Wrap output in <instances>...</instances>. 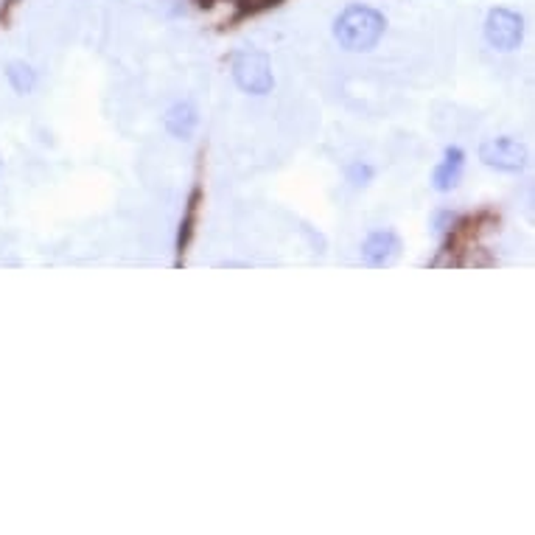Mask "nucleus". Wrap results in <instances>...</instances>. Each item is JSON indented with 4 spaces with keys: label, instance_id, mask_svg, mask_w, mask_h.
I'll return each instance as SVG.
<instances>
[{
    "label": "nucleus",
    "instance_id": "1",
    "mask_svg": "<svg viewBox=\"0 0 535 535\" xmlns=\"http://www.w3.org/2000/svg\"><path fill=\"white\" fill-rule=\"evenodd\" d=\"M384 31H387L384 14L361 4L345 6L334 20V37L345 51H373Z\"/></svg>",
    "mask_w": 535,
    "mask_h": 535
},
{
    "label": "nucleus",
    "instance_id": "2",
    "mask_svg": "<svg viewBox=\"0 0 535 535\" xmlns=\"http://www.w3.org/2000/svg\"><path fill=\"white\" fill-rule=\"evenodd\" d=\"M233 79L235 84L252 96H264L272 90V65H269V56L259 54V51H244L233 59Z\"/></svg>",
    "mask_w": 535,
    "mask_h": 535
},
{
    "label": "nucleus",
    "instance_id": "3",
    "mask_svg": "<svg viewBox=\"0 0 535 535\" xmlns=\"http://www.w3.org/2000/svg\"><path fill=\"white\" fill-rule=\"evenodd\" d=\"M524 37V20L522 14L510 9H494L485 20V39L499 51H516Z\"/></svg>",
    "mask_w": 535,
    "mask_h": 535
},
{
    "label": "nucleus",
    "instance_id": "4",
    "mask_svg": "<svg viewBox=\"0 0 535 535\" xmlns=\"http://www.w3.org/2000/svg\"><path fill=\"white\" fill-rule=\"evenodd\" d=\"M480 160L499 171H522L527 166V149L516 138H490L480 146Z\"/></svg>",
    "mask_w": 535,
    "mask_h": 535
},
{
    "label": "nucleus",
    "instance_id": "5",
    "mask_svg": "<svg viewBox=\"0 0 535 535\" xmlns=\"http://www.w3.org/2000/svg\"><path fill=\"white\" fill-rule=\"evenodd\" d=\"M401 255V239L393 230H373L365 242H361V261L373 269L393 267Z\"/></svg>",
    "mask_w": 535,
    "mask_h": 535
},
{
    "label": "nucleus",
    "instance_id": "6",
    "mask_svg": "<svg viewBox=\"0 0 535 535\" xmlns=\"http://www.w3.org/2000/svg\"><path fill=\"white\" fill-rule=\"evenodd\" d=\"M463 163H465L463 149H457V146L446 149L443 163L435 168V188H437V191H452V188L460 183V174H463Z\"/></svg>",
    "mask_w": 535,
    "mask_h": 535
},
{
    "label": "nucleus",
    "instance_id": "7",
    "mask_svg": "<svg viewBox=\"0 0 535 535\" xmlns=\"http://www.w3.org/2000/svg\"><path fill=\"white\" fill-rule=\"evenodd\" d=\"M194 126H197V110L191 106L188 101H183V104H174L168 110V115H166V130L174 135V138H180V140H185V138H191V132H194Z\"/></svg>",
    "mask_w": 535,
    "mask_h": 535
},
{
    "label": "nucleus",
    "instance_id": "8",
    "mask_svg": "<svg viewBox=\"0 0 535 535\" xmlns=\"http://www.w3.org/2000/svg\"><path fill=\"white\" fill-rule=\"evenodd\" d=\"M6 79L12 88L20 93V96H26L34 90V84H37V73L26 65V62H12L9 71H6Z\"/></svg>",
    "mask_w": 535,
    "mask_h": 535
},
{
    "label": "nucleus",
    "instance_id": "9",
    "mask_svg": "<svg viewBox=\"0 0 535 535\" xmlns=\"http://www.w3.org/2000/svg\"><path fill=\"white\" fill-rule=\"evenodd\" d=\"M197 205H200V188H194V194H191L188 200V213H185V219L180 225V235H177V252L183 255L188 242H191V233H194V219H197Z\"/></svg>",
    "mask_w": 535,
    "mask_h": 535
},
{
    "label": "nucleus",
    "instance_id": "10",
    "mask_svg": "<svg viewBox=\"0 0 535 535\" xmlns=\"http://www.w3.org/2000/svg\"><path fill=\"white\" fill-rule=\"evenodd\" d=\"M284 0H235V20H247L261 12H269L275 6H281Z\"/></svg>",
    "mask_w": 535,
    "mask_h": 535
}]
</instances>
